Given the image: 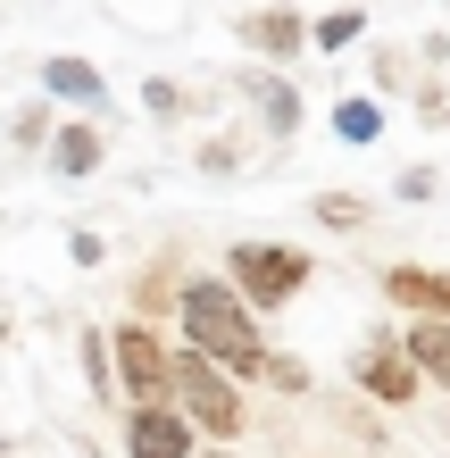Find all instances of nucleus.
Returning <instances> with one entry per match:
<instances>
[{
  "mask_svg": "<svg viewBox=\"0 0 450 458\" xmlns=\"http://www.w3.org/2000/svg\"><path fill=\"white\" fill-rule=\"evenodd\" d=\"M317 217H326V225H359V217H367V208H359L351 192H326V200H317Z\"/></svg>",
  "mask_w": 450,
  "mask_h": 458,
  "instance_id": "dca6fc26",
  "label": "nucleus"
},
{
  "mask_svg": "<svg viewBox=\"0 0 450 458\" xmlns=\"http://www.w3.org/2000/svg\"><path fill=\"white\" fill-rule=\"evenodd\" d=\"M334 133H342V142H376V133H384V109H376V100H342V109H334Z\"/></svg>",
  "mask_w": 450,
  "mask_h": 458,
  "instance_id": "ddd939ff",
  "label": "nucleus"
},
{
  "mask_svg": "<svg viewBox=\"0 0 450 458\" xmlns=\"http://www.w3.org/2000/svg\"><path fill=\"white\" fill-rule=\"evenodd\" d=\"M125 458H192V425L175 400H142L125 417Z\"/></svg>",
  "mask_w": 450,
  "mask_h": 458,
  "instance_id": "39448f33",
  "label": "nucleus"
},
{
  "mask_svg": "<svg viewBox=\"0 0 450 458\" xmlns=\"http://www.w3.org/2000/svg\"><path fill=\"white\" fill-rule=\"evenodd\" d=\"M242 92L259 100V109H267V125H276V133H293V125H301V100H293V84H276V75H242Z\"/></svg>",
  "mask_w": 450,
  "mask_h": 458,
  "instance_id": "f8f14e48",
  "label": "nucleus"
},
{
  "mask_svg": "<svg viewBox=\"0 0 450 458\" xmlns=\"http://www.w3.org/2000/svg\"><path fill=\"white\" fill-rule=\"evenodd\" d=\"M359 384L401 409V400H417V384H426V375L409 367V350H401V342H367V350H359Z\"/></svg>",
  "mask_w": 450,
  "mask_h": 458,
  "instance_id": "423d86ee",
  "label": "nucleus"
},
{
  "mask_svg": "<svg viewBox=\"0 0 450 458\" xmlns=\"http://www.w3.org/2000/svg\"><path fill=\"white\" fill-rule=\"evenodd\" d=\"M175 317H183V342H192L200 359H217V367L233 375V384L267 367V334H259V309H250V301H242V292H233L225 276H200V284H183Z\"/></svg>",
  "mask_w": 450,
  "mask_h": 458,
  "instance_id": "f257e3e1",
  "label": "nucleus"
},
{
  "mask_svg": "<svg viewBox=\"0 0 450 458\" xmlns=\"http://www.w3.org/2000/svg\"><path fill=\"white\" fill-rule=\"evenodd\" d=\"M351 34H359V9H334V17H317V42H326V50H342Z\"/></svg>",
  "mask_w": 450,
  "mask_h": 458,
  "instance_id": "2eb2a0df",
  "label": "nucleus"
},
{
  "mask_svg": "<svg viewBox=\"0 0 450 458\" xmlns=\"http://www.w3.org/2000/svg\"><path fill=\"white\" fill-rule=\"evenodd\" d=\"M401 350H409V367L426 375V384L450 392V317H417V326L401 334Z\"/></svg>",
  "mask_w": 450,
  "mask_h": 458,
  "instance_id": "0eeeda50",
  "label": "nucleus"
},
{
  "mask_svg": "<svg viewBox=\"0 0 450 458\" xmlns=\"http://www.w3.org/2000/svg\"><path fill=\"white\" fill-rule=\"evenodd\" d=\"M242 42H250V50H267V59H293V50L309 42V25H301V17H284V9H259V17L242 25Z\"/></svg>",
  "mask_w": 450,
  "mask_h": 458,
  "instance_id": "1a4fd4ad",
  "label": "nucleus"
},
{
  "mask_svg": "<svg viewBox=\"0 0 450 458\" xmlns=\"http://www.w3.org/2000/svg\"><path fill=\"white\" fill-rule=\"evenodd\" d=\"M50 167H59V175H92V167H100V133H92V125H59Z\"/></svg>",
  "mask_w": 450,
  "mask_h": 458,
  "instance_id": "9b49d317",
  "label": "nucleus"
},
{
  "mask_svg": "<svg viewBox=\"0 0 450 458\" xmlns=\"http://www.w3.org/2000/svg\"><path fill=\"white\" fill-rule=\"evenodd\" d=\"M259 375H267L276 392H309V367L301 359H276V350H267V367H259Z\"/></svg>",
  "mask_w": 450,
  "mask_h": 458,
  "instance_id": "4468645a",
  "label": "nucleus"
},
{
  "mask_svg": "<svg viewBox=\"0 0 450 458\" xmlns=\"http://www.w3.org/2000/svg\"><path fill=\"white\" fill-rule=\"evenodd\" d=\"M384 292L401 309H426V317H450V276H426V267H392Z\"/></svg>",
  "mask_w": 450,
  "mask_h": 458,
  "instance_id": "6e6552de",
  "label": "nucleus"
},
{
  "mask_svg": "<svg viewBox=\"0 0 450 458\" xmlns=\"http://www.w3.org/2000/svg\"><path fill=\"white\" fill-rule=\"evenodd\" d=\"M42 84L59 92V100H84V109H100V92H109L92 59H50V67H42Z\"/></svg>",
  "mask_w": 450,
  "mask_h": 458,
  "instance_id": "9d476101",
  "label": "nucleus"
},
{
  "mask_svg": "<svg viewBox=\"0 0 450 458\" xmlns=\"http://www.w3.org/2000/svg\"><path fill=\"white\" fill-rule=\"evenodd\" d=\"M109 350H117V384H125V400H167V342H158L150 326H117L109 334Z\"/></svg>",
  "mask_w": 450,
  "mask_h": 458,
  "instance_id": "20e7f679",
  "label": "nucleus"
},
{
  "mask_svg": "<svg viewBox=\"0 0 450 458\" xmlns=\"http://www.w3.org/2000/svg\"><path fill=\"white\" fill-rule=\"evenodd\" d=\"M225 284L242 292L250 309H284V301L309 284V259H301V250H284V242H233Z\"/></svg>",
  "mask_w": 450,
  "mask_h": 458,
  "instance_id": "7ed1b4c3",
  "label": "nucleus"
},
{
  "mask_svg": "<svg viewBox=\"0 0 450 458\" xmlns=\"http://www.w3.org/2000/svg\"><path fill=\"white\" fill-rule=\"evenodd\" d=\"M84 375H92V392H109V342H84Z\"/></svg>",
  "mask_w": 450,
  "mask_h": 458,
  "instance_id": "f3484780",
  "label": "nucleus"
},
{
  "mask_svg": "<svg viewBox=\"0 0 450 458\" xmlns=\"http://www.w3.org/2000/svg\"><path fill=\"white\" fill-rule=\"evenodd\" d=\"M167 400L183 409V425H192V434H217V442L242 434V384H233L217 359H200L192 342L167 350Z\"/></svg>",
  "mask_w": 450,
  "mask_h": 458,
  "instance_id": "f03ea898",
  "label": "nucleus"
}]
</instances>
